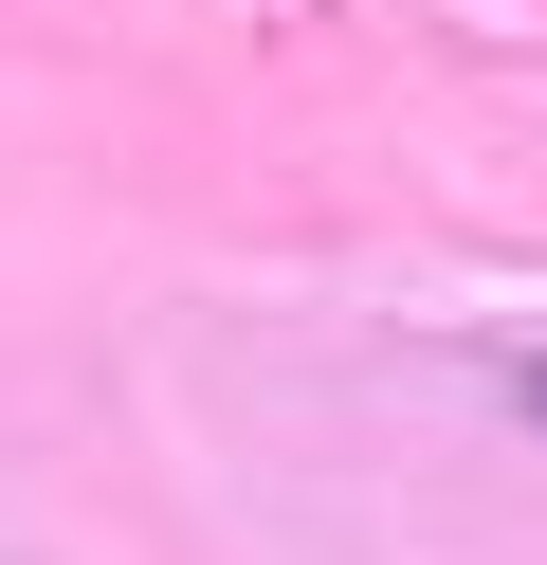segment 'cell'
<instances>
[{
  "mask_svg": "<svg viewBox=\"0 0 547 565\" xmlns=\"http://www.w3.org/2000/svg\"><path fill=\"white\" fill-rule=\"evenodd\" d=\"M529 402H547V365H529Z\"/></svg>",
  "mask_w": 547,
  "mask_h": 565,
  "instance_id": "6da1fadb",
  "label": "cell"
}]
</instances>
